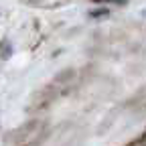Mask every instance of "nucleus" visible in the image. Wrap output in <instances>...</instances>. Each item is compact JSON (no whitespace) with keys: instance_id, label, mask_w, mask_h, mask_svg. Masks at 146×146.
Returning <instances> with one entry per match:
<instances>
[{"instance_id":"nucleus-1","label":"nucleus","mask_w":146,"mask_h":146,"mask_svg":"<svg viewBox=\"0 0 146 146\" xmlns=\"http://www.w3.org/2000/svg\"><path fill=\"white\" fill-rule=\"evenodd\" d=\"M142 146H146V140H144V144H142Z\"/></svg>"},{"instance_id":"nucleus-2","label":"nucleus","mask_w":146,"mask_h":146,"mask_svg":"<svg viewBox=\"0 0 146 146\" xmlns=\"http://www.w3.org/2000/svg\"><path fill=\"white\" fill-rule=\"evenodd\" d=\"M140 146H142V144H140Z\"/></svg>"}]
</instances>
